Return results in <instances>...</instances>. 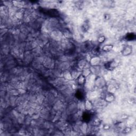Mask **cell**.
I'll return each instance as SVG.
<instances>
[{
	"mask_svg": "<svg viewBox=\"0 0 136 136\" xmlns=\"http://www.w3.org/2000/svg\"><path fill=\"white\" fill-rule=\"evenodd\" d=\"M132 52V48L130 46H126L121 51V54L123 56L130 55Z\"/></svg>",
	"mask_w": 136,
	"mask_h": 136,
	"instance_id": "cell-3",
	"label": "cell"
},
{
	"mask_svg": "<svg viewBox=\"0 0 136 136\" xmlns=\"http://www.w3.org/2000/svg\"><path fill=\"white\" fill-rule=\"evenodd\" d=\"M117 66H118V63L114 60L108 61L104 64V66H105V69L110 71L113 70Z\"/></svg>",
	"mask_w": 136,
	"mask_h": 136,
	"instance_id": "cell-1",
	"label": "cell"
},
{
	"mask_svg": "<svg viewBox=\"0 0 136 136\" xmlns=\"http://www.w3.org/2000/svg\"><path fill=\"white\" fill-rule=\"evenodd\" d=\"M110 15L109 14H108V13H106V14H105L104 16V19H105L106 21H107L110 19Z\"/></svg>",
	"mask_w": 136,
	"mask_h": 136,
	"instance_id": "cell-12",
	"label": "cell"
},
{
	"mask_svg": "<svg viewBox=\"0 0 136 136\" xmlns=\"http://www.w3.org/2000/svg\"><path fill=\"white\" fill-rule=\"evenodd\" d=\"M101 62V58L97 55H95L90 59V63L91 65L93 66H97L100 64Z\"/></svg>",
	"mask_w": 136,
	"mask_h": 136,
	"instance_id": "cell-2",
	"label": "cell"
},
{
	"mask_svg": "<svg viewBox=\"0 0 136 136\" xmlns=\"http://www.w3.org/2000/svg\"><path fill=\"white\" fill-rule=\"evenodd\" d=\"M89 22H87V21H85V22L84 23V24L82 26V27H81V28H82V30L83 31H84L85 32H86V31H87L88 29H89Z\"/></svg>",
	"mask_w": 136,
	"mask_h": 136,
	"instance_id": "cell-10",
	"label": "cell"
},
{
	"mask_svg": "<svg viewBox=\"0 0 136 136\" xmlns=\"http://www.w3.org/2000/svg\"><path fill=\"white\" fill-rule=\"evenodd\" d=\"M113 48V46L111 44H107L104 45V46L102 47V51L105 52H111Z\"/></svg>",
	"mask_w": 136,
	"mask_h": 136,
	"instance_id": "cell-9",
	"label": "cell"
},
{
	"mask_svg": "<svg viewBox=\"0 0 136 136\" xmlns=\"http://www.w3.org/2000/svg\"><path fill=\"white\" fill-rule=\"evenodd\" d=\"M76 79L77 83H78L79 86H83L86 83V77L83 74H80Z\"/></svg>",
	"mask_w": 136,
	"mask_h": 136,
	"instance_id": "cell-6",
	"label": "cell"
},
{
	"mask_svg": "<svg viewBox=\"0 0 136 136\" xmlns=\"http://www.w3.org/2000/svg\"><path fill=\"white\" fill-rule=\"evenodd\" d=\"M96 86L98 87H103V86H105V81L103 78L101 77H97V79L96 80Z\"/></svg>",
	"mask_w": 136,
	"mask_h": 136,
	"instance_id": "cell-7",
	"label": "cell"
},
{
	"mask_svg": "<svg viewBox=\"0 0 136 136\" xmlns=\"http://www.w3.org/2000/svg\"><path fill=\"white\" fill-rule=\"evenodd\" d=\"M105 100L108 103L113 102L115 100V96L111 92L107 93L105 96Z\"/></svg>",
	"mask_w": 136,
	"mask_h": 136,
	"instance_id": "cell-5",
	"label": "cell"
},
{
	"mask_svg": "<svg viewBox=\"0 0 136 136\" xmlns=\"http://www.w3.org/2000/svg\"><path fill=\"white\" fill-rule=\"evenodd\" d=\"M84 106H85V108L86 111H89L90 110H92L93 108V105L92 103L90 102L89 100H86L85 104H84Z\"/></svg>",
	"mask_w": 136,
	"mask_h": 136,
	"instance_id": "cell-8",
	"label": "cell"
},
{
	"mask_svg": "<svg viewBox=\"0 0 136 136\" xmlns=\"http://www.w3.org/2000/svg\"><path fill=\"white\" fill-rule=\"evenodd\" d=\"M83 48L84 49V50L86 51H91L94 47L93 43L91 42H90V41L85 42L84 43V44H83Z\"/></svg>",
	"mask_w": 136,
	"mask_h": 136,
	"instance_id": "cell-4",
	"label": "cell"
},
{
	"mask_svg": "<svg viewBox=\"0 0 136 136\" xmlns=\"http://www.w3.org/2000/svg\"><path fill=\"white\" fill-rule=\"evenodd\" d=\"M131 131V129L129 128H126L124 129V130L123 131V132L125 133H127L130 132Z\"/></svg>",
	"mask_w": 136,
	"mask_h": 136,
	"instance_id": "cell-13",
	"label": "cell"
},
{
	"mask_svg": "<svg viewBox=\"0 0 136 136\" xmlns=\"http://www.w3.org/2000/svg\"><path fill=\"white\" fill-rule=\"evenodd\" d=\"M106 38L105 37V36H101L100 37H99V38L97 39V41L99 43H103V42H105Z\"/></svg>",
	"mask_w": 136,
	"mask_h": 136,
	"instance_id": "cell-11",
	"label": "cell"
}]
</instances>
